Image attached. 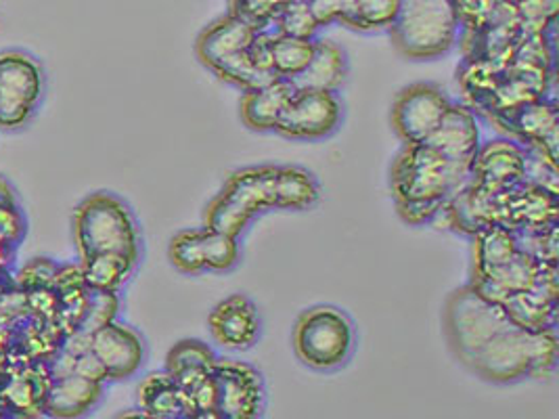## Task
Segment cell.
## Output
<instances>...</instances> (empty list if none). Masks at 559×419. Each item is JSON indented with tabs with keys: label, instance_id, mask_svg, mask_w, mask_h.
<instances>
[{
	"label": "cell",
	"instance_id": "6da1fadb",
	"mask_svg": "<svg viewBox=\"0 0 559 419\" xmlns=\"http://www.w3.org/2000/svg\"><path fill=\"white\" fill-rule=\"evenodd\" d=\"M490 384H515L554 375L558 367V332L524 330L508 321L463 363Z\"/></svg>",
	"mask_w": 559,
	"mask_h": 419
},
{
	"label": "cell",
	"instance_id": "7a4b0ae2",
	"mask_svg": "<svg viewBox=\"0 0 559 419\" xmlns=\"http://www.w3.org/2000/svg\"><path fill=\"white\" fill-rule=\"evenodd\" d=\"M72 227L80 259L99 252H118L141 262V227L134 212L116 193L97 191L84 197L74 210Z\"/></svg>",
	"mask_w": 559,
	"mask_h": 419
},
{
	"label": "cell",
	"instance_id": "3957f363",
	"mask_svg": "<svg viewBox=\"0 0 559 419\" xmlns=\"http://www.w3.org/2000/svg\"><path fill=\"white\" fill-rule=\"evenodd\" d=\"M255 32L258 29L248 20L229 11L200 32L195 40V55L205 70L241 93L264 86L277 76L258 70L250 57Z\"/></svg>",
	"mask_w": 559,
	"mask_h": 419
},
{
	"label": "cell",
	"instance_id": "277c9868",
	"mask_svg": "<svg viewBox=\"0 0 559 419\" xmlns=\"http://www.w3.org/2000/svg\"><path fill=\"white\" fill-rule=\"evenodd\" d=\"M275 164L239 168L205 206L204 227L241 237L266 210L275 208Z\"/></svg>",
	"mask_w": 559,
	"mask_h": 419
},
{
	"label": "cell",
	"instance_id": "5b68a950",
	"mask_svg": "<svg viewBox=\"0 0 559 419\" xmlns=\"http://www.w3.org/2000/svg\"><path fill=\"white\" fill-rule=\"evenodd\" d=\"M292 346L302 366L314 371L342 369L355 355V321L333 304L310 307L296 319Z\"/></svg>",
	"mask_w": 559,
	"mask_h": 419
},
{
	"label": "cell",
	"instance_id": "8992f818",
	"mask_svg": "<svg viewBox=\"0 0 559 419\" xmlns=\"http://www.w3.org/2000/svg\"><path fill=\"white\" fill-rule=\"evenodd\" d=\"M459 15L451 0H403L390 27L396 51L413 61H432L457 43Z\"/></svg>",
	"mask_w": 559,
	"mask_h": 419
},
{
	"label": "cell",
	"instance_id": "52a82bcc",
	"mask_svg": "<svg viewBox=\"0 0 559 419\" xmlns=\"http://www.w3.org/2000/svg\"><path fill=\"white\" fill-rule=\"evenodd\" d=\"M467 181V170L451 164L428 143H405L390 166V187L396 202H447Z\"/></svg>",
	"mask_w": 559,
	"mask_h": 419
},
{
	"label": "cell",
	"instance_id": "ba28073f",
	"mask_svg": "<svg viewBox=\"0 0 559 419\" xmlns=\"http://www.w3.org/2000/svg\"><path fill=\"white\" fill-rule=\"evenodd\" d=\"M342 118L344 104L337 91L296 88V93L281 111L273 132L289 141L314 143L328 139L337 131Z\"/></svg>",
	"mask_w": 559,
	"mask_h": 419
},
{
	"label": "cell",
	"instance_id": "9c48e42d",
	"mask_svg": "<svg viewBox=\"0 0 559 419\" xmlns=\"http://www.w3.org/2000/svg\"><path fill=\"white\" fill-rule=\"evenodd\" d=\"M216 382V411L218 419H255L266 411V382L260 369L218 357L212 369Z\"/></svg>",
	"mask_w": 559,
	"mask_h": 419
},
{
	"label": "cell",
	"instance_id": "30bf717a",
	"mask_svg": "<svg viewBox=\"0 0 559 419\" xmlns=\"http://www.w3.org/2000/svg\"><path fill=\"white\" fill-rule=\"evenodd\" d=\"M490 122L509 139L558 161V105L545 97L488 113Z\"/></svg>",
	"mask_w": 559,
	"mask_h": 419
},
{
	"label": "cell",
	"instance_id": "8fae6325",
	"mask_svg": "<svg viewBox=\"0 0 559 419\" xmlns=\"http://www.w3.org/2000/svg\"><path fill=\"white\" fill-rule=\"evenodd\" d=\"M449 95L433 82L405 86L392 104V129L403 143H424L451 107Z\"/></svg>",
	"mask_w": 559,
	"mask_h": 419
},
{
	"label": "cell",
	"instance_id": "7c38bea8",
	"mask_svg": "<svg viewBox=\"0 0 559 419\" xmlns=\"http://www.w3.org/2000/svg\"><path fill=\"white\" fill-rule=\"evenodd\" d=\"M88 348L105 367L107 382H124L134 378L147 357L143 336L120 321H111L93 332Z\"/></svg>",
	"mask_w": 559,
	"mask_h": 419
},
{
	"label": "cell",
	"instance_id": "4fadbf2b",
	"mask_svg": "<svg viewBox=\"0 0 559 419\" xmlns=\"http://www.w3.org/2000/svg\"><path fill=\"white\" fill-rule=\"evenodd\" d=\"M207 330L221 348L246 352L260 340L262 319L246 294H230L207 314Z\"/></svg>",
	"mask_w": 559,
	"mask_h": 419
},
{
	"label": "cell",
	"instance_id": "5bb4252c",
	"mask_svg": "<svg viewBox=\"0 0 559 419\" xmlns=\"http://www.w3.org/2000/svg\"><path fill=\"white\" fill-rule=\"evenodd\" d=\"M526 147L513 139L483 143L474 157L469 181L490 193H503L524 183Z\"/></svg>",
	"mask_w": 559,
	"mask_h": 419
},
{
	"label": "cell",
	"instance_id": "9a60e30c",
	"mask_svg": "<svg viewBox=\"0 0 559 419\" xmlns=\"http://www.w3.org/2000/svg\"><path fill=\"white\" fill-rule=\"evenodd\" d=\"M424 143H428L451 164L472 172L474 157L483 145L476 113L467 105L451 104L438 129Z\"/></svg>",
	"mask_w": 559,
	"mask_h": 419
},
{
	"label": "cell",
	"instance_id": "2e32d148",
	"mask_svg": "<svg viewBox=\"0 0 559 419\" xmlns=\"http://www.w3.org/2000/svg\"><path fill=\"white\" fill-rule=\"evenodd\" d=\"M45 95V72L24 51H0V99L36 109Z\"/></svg>",
	"mask_w": 559,
	"mask_h": 419
},
{
	"label": "cell",
	"instance_id": "e0dca14e",
	"mask_svg": "<svg viewBox=\"0 0 559 419\" xmlns=\"http://www.w3.org/2000/svg\"><path fill=\"white\" fill-rule=\"evenodd\" d=\"M105 384L78 373L55 378L45 393V411L59 419H76L91 414L103 398Z\"/></svg>",
	"mask_w": 559,
	"mask_h": 419
},
{
	"label": "cell",
	"instance_id": "ac0fdd59",
	"mask_svg": "<svg viewBox=\"0 0 559 419\" xmlns=\"http://www.w3.org/2000/svg\"><path fill=\"white\" fill-rule=\"evenodd\" d=\"M296 86L292 80L275 79L264 86L243 91L239 101L241 122L254 132H273Z\"/></svg>",
	"mask_w": 559,
	"mask_h": 419
},
{
	"label": "cell",
	"instance_id": "d6986e66",
	"mask_svg": "<svg viewBox=\"0 0 559 419\" xmlns=\"http://www.w3.org/2000/svg\"><path fill=\"white\" fill-rule=\"evenodd\" d=\"M218 355L212 346L195 338L177 342L166 355V371L177 382L178 391L185 394L195 391L212 375Z\"/></svg>",
	"mask_w": 559,
	"mask_h": 419
},
{
	"label": "cell",
	"instance_id": "ffe728a7",
	"mask_svg": "<svg viewBox=\"0 0 559 419\" xmlns=\"http://www.w3.org/2000/svg\"><path fill=\"white\" fill-rule=\"evenodd\" d=\"M348 79V55L333 40L314 38V51L305 70L292 80L296 88L340 91Z\"/></svg>",
	"mask_w": 559,
	"mask_h": 419
},
{
	"label": "cell",
	"instance_id": "44dd1931",
	"mask_svg": "<svg viewBox=\"0 0 559 419\" xmlns=\"http://www.w3.org/2000/svg\"><path fill=\"white\" fill-rule=\"evenodd\" d=\"M136 405L145 418L185 419L182 394L166 369L147 373L139 382Z\"/></svg>",
	"mask_w": 559,
	"mask_h": 419
},
{
	"label": "cell",
	"instance_id": "7402d4cb",
	"mask_svg": "<svg viewBox=\"0 0 559 419\" xmlns=\"http://www.w3.org/2000/svg\"><path fill=\"white\" fill-rule=\"evenodd\" d=\"M472 237H474L472 277H483L492 273L495 268L503 266L520 252L515 231H511L506 225H499V223L483 225Z\"/></svg>",
	"mask_w": 559,
	"mask_h": 419
},
{
	"label": "cell",
	"instance_id": "603a6c76",
	"mask_svg": "<svg viewBox=\"0 0 559 419\" xmlns=\"http://www.w3.org/2000/svg\"><path fill=\"white\" fill-rule=\"evenodd\" d=\"M321 200V184L317 177L302 166H277L275 175V208L302 210L314 208Z\"/></svg>",
	"mask_w": 559,
	"mask_h": 419
},
{
	"label": "cell",
	"instance_id": "cb8c5ba5",
	"mask_svg": "<svg viewBox=\"0 0 559 419\" xmlns=\"http://www.w3.org/2000/svg\"><path fill=\"white\" fill-rule=\"evenodd\" d=\"M80 273L86 288L95 291H120L134 275L139 262L118 252H99L80 259Z\"/></svg>",
	"mask_w": 559,
	"mask_h": 419
},
{
	"label": "cell",
	"instance_id": "d4e9b609",
	"mask_svg": "<svg viewBox=\"0 0 559 419\" xmlns=\"http://www.w3.org/2000/svg\"><path fill=\"white\" fill-rule=\"evenodd\" d=\"M314 51V38H296L285 34H273L271 61L277 79L294 80L310 61Z\"/></svg>",
	"mask_w": 559,
	"mask_h": 419
},
{
	"label": "cell",
	"instance_id": "484cf974",
	"mask_svg": "<svg viewBox=\"0 0 559 419\" xmlns=\"http://www.w3.org/2000/svg\"><path fill=\"white\" fill-rule=\"evenodd\" d=\"M401 7H403V0H355L342 26L360 29V32L390 29L401 13Z\"/></svg>",
	"mask_w": 559,
	"mask_h": 419
},
{
	"label": "cell",
	"instance_id": "4316f807",
	"mask_svg": "<svg viewBox=\"0 0 559 419\" xmlns=\"http://www.w3.org/2000/svg\"><path fill=\"white\" fill-rule=\"evenodd\" d=\"M168 261L182 275L205 273L204 239L202 229H185L168 243Z\"/></svg>",
	"mask_w": 559,
	"mask_h": 419
},
{
	"label": "cell",
	"instance_id": "83f0119b",
	"mask_svg": "<svg viewBox=\"0 0 559 419\" xmlns=\"http://www.w3.org/2000/svg\"><path fill=\"white\" fill-rule=\"evenodd\" d=\"M202 239H204L205 271L227 273L237 266V262L241 259L239 237L202 227Z\"/></svg>",
	"mask_w": 559,
	"mask_h": 419
},
{
	"label": "cell",
	"instance_id": "f1b7e54d",
	"mask_svg": "<svg viewBox=\"0 0 559 419\" xmlns=\"http://www.w3.org/2000/svg\"><path fill=\"white\" fill-rule=\"evenodd\" d=\"M120 309V296L118 291H88V302L84 314L78 323L76 334L91 338L93 332H97L103 325L116 321V314Z\"/></svg>",
	"mask_w": 559,
	"mask_h": 419
},
{
	"label": "cell",
	"instance_id": "f546056e",
	"mask_svg": "<svg viewBox=\"0 0 559 419\" xmlns=\"http://www.w3.org/2000/svg\"><path fill=\"white\" fill-rule=\"evenodd\" d=\"M275 34L296 36V38H314L319 24L308 7L306 0H292L283 11L275 24L271 26Z\"/></svg>",
	"mask_w": 559,
	"mask_h": 419
},
{
	"label": "cell",
	"instance_id": "4dcf8cb0",
	"mask_svg": "<svg viewBox=\"0 0 559 419\" xmlns=\"http://www.w3.org/2000/svg\"><path fill=\"white\" fill-rule=\"evenodd\" d=\"M292 0H239L230 11L248 20L255 29H271Z\"/></svg>",
	"mask_w": 559,
	"mask_h": 419
},
{
	"label": "cell",
	"instance_id": "1f68e13d",
	"mask_svg": "<svg viewBox=\"0 0 559 419\" xmlns=\"http://www.w3.org/2000/svg\"><path fill=\"white\" fill-rule=\"evenodd\" d=\"M447 202L440 200H413V202H396V212L403 223L411 227H421L432 223L436 216L442 214Z\"/></svg>",
	"mask_w": 559,
	"mask_h": 419
},
{
	"label": "cell",
	"instance_id": "d6a6232c",
	"mask_svg": "<svg viewBox=\"0 0 559 419\" xmlns=\"http://www.w3.org/2000/svg\"><path fill=\"white\" fill-rule=\"evenodd\" d=\"M319 27L342 24L350 13L355 0H306Z\"/></svg>",
	"mask_w": 559,
	"mask_h": 419
},
{
	"label": "cell",
	"instance_id": "836d02e7",
	"mask_svg": "<svg viewBox=\"0 0 559 419\" xmlns=\"http://www.w3.org/2000/svg\"><path fill=\"white\" fill-rule=\"evenodd\" d=\"M72 357H74V363H72V371L74 373L84 375L88 380H95V382H103V384L107 382V371L102 366V361L91 352V348H86V350H82L78 355H72Z\"/></svg>",
	"mask_w": 559,
	"mask_h": 419
},
{
	"label": "cell",
	"instance_id": "e575fe53",
	"mask_svg": "<svg viewBox=\"0 0 559 419\" xmlns=\"http://www.w3.org/2000/svg\"><path fill=\"white\" fill-rule=\"evenodd\" d=\"M230 2V7H235V4H237V2H239V0H229Z\"/></svg>",
	"mask_w": 559,
	"mask_h": 419
}]
</instances>
